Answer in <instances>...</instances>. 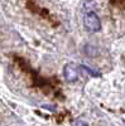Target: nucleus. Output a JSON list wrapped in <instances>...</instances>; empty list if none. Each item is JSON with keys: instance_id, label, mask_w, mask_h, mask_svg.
Masks as SVG:
<instances>
[{"instance_id": "f257e3e1", "label": "nucleus", "mask_w": 125, "mask_h": 126, "mask_svg": "<svg viewBox=\"0 0 125 126\" xmlns=\"http://www.w3.org/2000/svg\"><path fill=\"white\" fill-rule=\"evenodd\" d=\"M83 25H85L86 30L90 33H96L101 29V22L100 18L95 12H90V13H85L83 16Z\"/></svg>"}, {"instance_id": "f03ea898", "label": "nucleus", "mask_w": 125, "mask_h": 126, "mask_svg": "<svg viewBox=\"0 0 125 126\" xmlns=\"http://www.w3.org/2000/svg\"><path fill=\"white\" fill-rule=\"evenodd\" d=\"M63 76L67 82H75L78 78V66L76 63H67L63 68Z\"/></svg>"}, {"instance_id": "7ed1b4c3", "label": "nucleus", "mask_w": 125, "mask_h": 126, "mask_svg": "<svg viewBox=\"0 0 125 126\" xmlns=\"http://www.w3.org/2000/svg\"><path fill=\"white\" fill-rule=\"evenodd\" d=\"M80 68L81 69H83V71H85V72H87V73H90V75L91 76H93V77H99L100 76V73L97 72V71H93L92 68H90V67H86V66H80Z\"/></svg>"}, {"instance_id": "20e7f679", "label": "nucleus", "mask_w": 125, "mask_h": 126, "mask_svg": "<svg viewBox=\"0 0 125 126\" xmlns=\"http://www.w3.org/2000/svg\"><path fill=\"white\" fill-rule=\"evenodd\" d=\"M75 126H87V124L85 121H82V120H77L75 122Z\"/></svg>"}]
</instances>
